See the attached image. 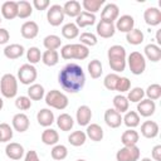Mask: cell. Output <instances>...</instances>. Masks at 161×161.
I'll return each mask as SVG.
<instances>
[{
    "label": "cell",
    "mask_w": 161,
    "mask_h": 161,
    "mask_svg": "<svg viewBox=\"0 0 161 161\" xmlns=\"http://www.w3.org/2000/svg\"><path fill=\"white\" fill-rule=\"evenodd\" d=\"M58 82L65 92L77 93L86 84V74L80 65L77 63H69L64 65L59 72Z\"/></svg>",
    "instance_id": "6da1fadb"
},
{
    "label": "cell",
    "mask_w": 161,
    "mask_h": 161,
    "mask_svg": "<svg viewBox=\"0 0 161 161\" xmlns=\"http://www.w3.org/2000/svg\"><path fill=\"white\" fill-rule=\"evenodd\" d=\"M108 57V63L112 70H114V73L118 72H123L126 68V49L122 45H112L108 49L107 53Z\"/></svg>",
    "instance_id": "7a4b0ae2"
},
{
    "label": "cell",
    "mask_w": 161,
    "mask_h": 161,
    "mask_svg": "<svg viewBox=\"0 0 161 161\" xmlns=\"http://www.w3.org/2000/svg\"><path fill=\"white\" fill-rule=\"evenodd\" d=\"M89 55V49L88 47L77 43V44H67L63 45L60 49V57L65 60H70V59H78V60H83Z\"/></svg>",
    "instance_id": "3957f363"
},
{
    "label": "cell",
    "mask_w": 161,
    "mask_h": 161,
    "mask_svg": "<svg viewBox=\"0 0 161 161\" xmlns=\"http://www.w3.org/2000/svg\"><path fill=\"white\" fill-rule=\"evenodd\" d=\"M0 92L5 98H14L18 93V79L14 74L6 73L0 79Z\"/></svg>",
    "instance_id": "277c9868"
},
{
    "label": "cell",
    "mask_w": 161,
    "mask_h": 161,
    "mask_svg": "<svg viewBox=\"0 0 161 161\" xmlns=\"http://www.w3.org/2000/svg\"><path fill=\"white\" fill-rule=\"evenodd\" d=\"M45 103H47V106H49L52 108L62 111L68 107L69 101H68V97L63 92H60L58 89H52L45 94Z\"/></svg>",
    "instance_id": "5b68a950"
},
{
    "label": "cell",
    "mask_w": 161,
    "mask_h": 161,
    "mask_svg": "<svg viewBox=\"0 0 161 161\" xmlns=\"http://www.w3.org/2000/svg\"><path fill=\"white\" fill-rule=\"evenodd\" d=\"M126 62L128 63V67H130L131 73L135 74V75L142 74L145 72V69H146V59H145V55L141 54L140 52H132L128 55V59Z\"/></svg>",
    "instance_id": "8992f818"
},
{
    "label": "cell",
    "mask_w": 161,
    "mask_h": 161,
    "mask_svg": "<svg viewBox=\"0 0 161 161\" xmlns=\"http://www.w3.org/2000/svg\"><path fill=\"white\" fill-rule=\"evenodd\" d=\"M36 77H38L36 68L29 63L23 64L18 70V80H20V83L25 86H31L35 82Z\"/></svg>",
    "instance_id": "52a82bcc"
},
{
    "label": "cell",
    "mask_w": 161,
    "mask_h": 161,
    "mask_svg": "<svg viewBox=\"0 0 161 161\" xmlns=\"http://www.w3.org/2000/svg\"><path fill=\"white\" fill-rule=\"evenodd\" d=\"M141 151L137 146H123L116 153L117 161H138Z\"/></svg>",
    "instance_id": "ba28073f"
},
{
    "label": "cell",
    "mask_w": 161,
    "mask_h": 161,
    "mask_svg": "<svg viewBox=\"0 0 161 161\" xmlns=\"http://www.w3.org/2000/svg\"><path fill=\"white\" fill-rule=\"evenodd\" d=\"M64 11H63V6L54 4L52 5L48 11H47V20L52 26H59L63 20H64Z\"/></svg>",
    "instance_id": "9c48e42d"
},
{
    "label": "cell",
    "mask_w": 161,
    "mask_h": 161,
    "mask_svg": "<svg viewBox=\"0 0 161 161\" xmlns=\"http://www.w3.org/2000/svg\"><path fill=\"white\" fill-rule=\"evenodd\" d=\"M143 19L145 23L150 26H156L158 24H161V10L158 8L151 6L147 8L143 13Z\"/></svg>",
    "instance_id": "30bf717a"
},
{
    "label": "cell",
    "mask_w": 161,
    "mask_h": 161,
    "mask_svg": "<svg viewBox=\"0 0 161 161\" xmlns=\"http://www.w3.org/2000/svg\"><path fill=\"white\" fill-rule=\"evenodd\" d=\"M104 122L111 128H118L122 125V116L114 108H108L104 112Z\"/></svg>",
    "instance_id": "8fae6325"
},
{
    "label": "cell",
    "mask_w": 161,
    "mask_h": 161,
    "mask_svg": "<svg viewBox=\"0 0 161 161\" xmlns=\"http://www.w3.org/2000/svg\"><path fill=\"white\" fill-rule=\"evenodd\" d=\"M119 16V9L116 4L113 3H109L107 4L103 10H102V14H101V20H104V21H108V23H113L114 20H117Z\"/></svg>",
    "instance_id": "7c38bea8"
},
{
    "label": "cell",
    "mask_w": 161,
    "mask_h": 161,
    "mask_svg": "<svg viewBox=\"0 0 161 161\" xmlns=\"http://www.w3.org/2000/svg\"><path fill=\"white\" fill-rule=\"evenodd\" d=\"M156 111V103L148 98L146 99H142L137 103V113L138 116H142V117H150L155 113Z\"/></svg>",
    "instance_id": "4fadbf2b"
},
{
    "label": "cell",
    "mask_w": 161,
    "mask_h": 161,
    "mask_svg": "<svg viewBox=\"0 0 161 161\" xmlns=\"http://www.w3.org/2000/svg\"><path fill=\"white\" fill-rule=\"evenodd\" d=\"M135 26V19L131 16V15H122V16H118V19L116 20V30L121 31V33H128L133 29Z\"/></svg>",
    "instance_id": "5bb4252c"
},
{
    "label": "cell",
    "mask_w": 161,
    "mask_h": 161,
    "mask_svg": "<svg viewBox=\"0 0 161 161\" xmlns=\"http://www.w3.org/2000/svg\"><path fill=\"white\" fill-rule=\"evenodd\" d=\"M97 34L101 36V38H104V39H108V38H112L116 33V28H114V24L113 23H108V21H104V20H99L98 24H97Z\"/></svg>",
    "instance_id": "9a60e30c"
},
{
    "label": "cell",
    "mask_w": 161,
    "mask_h": 161,
    "mask_svg": "<svg viewBox=\"0 0 161 161\" xmlns=\"http://www.w3.org/2000/svg\"><path fill=\"white\" fill-rule=\"evenodd\" d=\"M11 123H13V127L15 131L18 132H25L28 131L29 126H30V122H29V117L25 114V113H16L13 119H11Z\"/></svg>",
    "instance_id": "2e32d148"
},
{
    "label": "cell",
    "mask_w": 161,
    "mask_h": 161,
    "mask_svg": "<svg viewBox=\"0 0 161 161\" xmlns=\"http://www.w3.org/2000/svg\"><path fill=\"white\" fill-rule=\"evenodd\" d=\"M20 33H21V36L25 39H34L39 33V26L35 21L28 20L21 25Z\"/></svg>",
    "instance_id": "e0dca14e"
},
{
    "label": "cell",
    "mask_w": 161,
    "mask_h": 161,
    "mask_svg": "<svg viewBox=\"0 0 161 161\" xmlns=\"http://www.w3.org/2000/svg\"><path fill=\"white\" fill-rule=\"evenodd\" d=\"M91 118H92V109L86 104L79 106L77 109V114H75L77 123L79 126H88L91 122Z\"/></svg>",
    "instance_id": "ac0fdd59"
},
{
    "label": "cell",
    "mask_w": 161,
    "mask_h": 161,
    "mask_svg": "<svg viewBox=\"0 0 161 161\" xmlns=\"http://www.w3.org/2000/svg\"><path fill=\"white\" fill-rule=\"evenodd\" d=\"M5 153L10 160H20L24 155V147L18 142H10L5 147Z\"/></svg>",
    "instance_id": "d6986e66"
},
{
    "label": "cell",
    "mask_w": 161,
    "mask_h": 161,
    "mask_svg": "<svg viewBox=\"0 0 161 161\" xmlns=\"http://www.w3.org/2000/svg\"><path fill=\"white\" fill-rule=\"evenodd\" d=\"M160 127L155 121H145L141 125V135L146 138H155L158 135Z\"/></svg>",
    "instance_id": "ffe728a7"
},
{
    "label": "cell",
    "mask_w": 161,
    "mask_h": 161,
    "mask_svg": "<svg viewBox=\"0 0 161 161\" xmlns=\"http://www.w3.org/2000/svg\"><path fill=\"white\" fill-rule=\"evenodd\" d=\"M1 15L6 20L18 18V1H5L1 5Z\"/></svg>",
    "instance_id": "44dd1931"
},
{
    "label": "cell",
    "mask_w": 161,
    "mask_h": 161,
    "mask_svg": "<svg viewBox=\"0 0 161 161\" xmlns=\"http://www.w3.org/2000/svg\"><path fill=\"white\" fill-rule=\"evenodd\" d=\"M23 54H24V47L21 44L14 43V44H9L4 48V55L11 60L20 58Z\"/></svg>",
    "instance_id": "7402d4cb"
},
{
    "label": "cell",
    "mask_w": 161,
    "mask_h": 161,
    "mask_svg": "<svg viewBox=\"0 0 161 161\" xmlns=\"http://www.w3.org/2000/svg\"><path fill=\"white\" fill-rule=\"evenodd\" d=\"M36 121L43 127L52 126V123L54 122V113H53V111H50L48 108H42L36 113Z\"/></svg>",
    "instance_id": "603a6c76"
},
{
    "label": "cell",
    "mask_w": 161,
    "mask_h": 161,
    "mask_svg": "<svg viewBox=\"0 0 161 161\" xmlns=\"http://www.w3.org/2000/svg\"><path fill=\"white\" fill-rule=\"evenodd\" d=\"M140 140V135L133 128L126 130L121 136V142L123 146H136Z\"/></svg>",
    "instance_id": "cb8c5ba5"
},
{
    "label": "cell",
    "mask_w": 161,
    "mask_h": 161,
    "mask_svg": "<svg viewBox=\"0 0 161 161\" xmlns=\"http://www.w3.org/2000/svg\"><path fill=\"white\" fill-rule=\"evenodd\" d=\"M86 135L88 138H91L94 142H99L103 138V128L97 123H91L87 126Z\"/></svg>",
    "instance_id": "d4e9b609"
},
{
    "label": "cell",
    "mask_w": 161,
    "mask_h": 161,
    "mask_svg": "<svg viewBox=\"0 0 161 161\" xmlns=\"http://www.w3.org/2000/svg\"><path fill=\"white\" fill-rule=\"evenodd\" d=\"M63 11H64V15H68L70 18H77L82 11L80 10V3L77 0L67 1L63 5Z\"/></svg>",
    "instance_id": "484cf974"
},
{
    "label": "cell",
    "mask_w": 161,
    "mask_h": 161,
    "mask_svg": "<svg viewBox=\"0 0 161 161\" xmlns=\"http://www.w3.org/2000/svg\"><path fill=\"white\" fill-rule=\"evenodd\" d=\"M94 23H96V15L87 11H80V14L75 18V25L78 28H86L93 25Z\"/></svg>",
    "instance_id": "4316f807"
},
{
    "label": "cell",
    "mask_w": 161,
    "mask_h": 161,
    "mask_svg": "<svg viewBox=\"0 0 161 161\" xmlns=\"http://www.w3.org/2000/svg\"><path fill=\"white\" fill-rule=\"evenodd\" d=\"M143 50H145V55L148 60L156 63L161 59V48L157 44H152V43L147 44Z\"/></svg>",
    "instance_id": "83f0119b"
},
{
    "label": "cell",
    "mask_w": 161,
    "mask_h": 161,
    "mask_svg": "<svg viewBox=\"0 0 161 161\" xmlns=\"http://www.w3.org/2000/svg\"><path fill=\"white\" fill-rule=\"evenodd\" d=\"M57 125L58 127L60 128V131H64V132H68L73 128L74 126V119L72 118L70 114L68 113H60L57 118Z\"/></svg>",
    "instance_id": "f1b7e54d"
},
{
    "label": "cell",
    "mask_w": 161,
    "mask_h": 161,
    "mask_svg": "<svg viewBox=\"0 0 161 161\" xmlns=\"http://www.w3.org/2000/svg\"><path fill=\"white\" fill-rule=\"evenodd\" d=\"M59 141V135L53 128H45L42 133V142L48 146H54Z\"/></svg>",
    "instance_id": "f546056e"
},
{
    "label": "cell",
    "mask_w": 161,
    "mask_h": 161,
    "mask_svg": "<svg viewBox=\"0 0 161 161\" xmlns=\"http://www.w3.org/2000/svg\"><path fill=\"white\" fill-rule=\"evenodd\" d=\"M44 94H45L44 87L42 84H39V83H33L28 88V97L31 101H40L44 97Z\"/></svg>",
    "instance_id": "4dcf8cb0"
},
{
    "label": "cell",
    "mask_w": 161,
    "mask_h": 161,
    "mask_svg": "<svg viewBox=\"0 0 161 161\" xmlns=\"http://www.w3.org/2000/svg\"><path fill=\"white\" fill-rule=\"evenodd\" d=\"M42 62L48 67H54L59 62V53L57 50H45L42 54Z\"/></svg>",
    "instance_id": "1f68e13d"
},
{
    "label": "cell",
    "mask_w": 161,
    "mask_h": 161,
    "mask_svg": "<svg viewBox=\"0 0 161 161\" xmlns=\"http://www.w3.org/2000/svg\"><path fill=\"white\" fill-rule=\"evenodd\" d=\"M87 69H88V73H89L91 78H93V79L99 78V77L102 75V73H103L102 63H101V60H98V59H93V60H91V62L88 63Z\"/></svg>",
    "instance_id": "d6a6232c"
},
{
    "label": "cell",
    "mask_w": 161,
    "mask_h": 161,
    "mask_svg": "<svg viewBox=\"0 0 161 161\" xmlns=\"http://www.w3.org/2000/svg\"><path fill=\"white\" fill-rule=\"evenodd\" d=\"M113 107L117 112L119 113H125L128 111V107H130V102L127 99V97L122 96V94H117L113 97Z\"/></svg>",
    "instance_id": "836d02e7"
},
{
    "label": "cell",
    "mask_w": 161,
    "mask_h": 161,
    "mask_svg": "<svg viewBox=\"0 0 161 161\" xmlns=\"http://www.w3.org/2000/svg\"><path fill=\"white\" fill-rule=\"evenodd\" d=\"M122 122L128 128H135L140 125V116L136 111H127L125 117H122Z\"/></svg>",
    "instance_id": "e575fe53"
},
{
    "label": "cell",
    "mask_w": 161,
    "mask_h": 161,
    "mask_svg": "<svg viewBox=\"0 0 161 161\" xmlns=\"http://www.w3.org/2000/svg\"><path fill=\"white\" fill-rule=\"evenodd\" d=\"M33 14V5L29 1H18V18L26 19Z\"/></svg>",
    "instance_id": "d590c367"
},
{
    "label": "cell",
    "mask_w": 161,
    "mask_h": 161,
    "mask_svg": "<svg viewBox=\"0 0 161 161\" xmlns=\"http://www.w3.org/2000/svg\"><path fill=\"white\" fill-rule=\"evenodd\" d=\"M62 35L65 39H74L79 35V28L74 23H67L62 28Z\"/></svg>",
    "instance_id": "8d00e7d4"
},
{
    "label": "cell",
    "mask_w": 161,
    "mask_h": 161,
    "mask_svg": "<svg viewBox=\"0 0 161 161\" xmlns=\"http://www.w3.org/2000/svg\"><path fill=\"white\" fill-rule=\"evenodd\" d=\"M103 4H104V0H83L80 6H83L84 11L94 14V13L99 11V9Z\"/></svg>",
    "instance_id": "74e56055"
},
{
    "label": "cell",
    "mask_w": 161,
    "mask_h": 161,
    "mask_svg": "<svg viewBox=\"0 0 161 161\" xmlns=\"http://www.w3.org/2000/svg\"><path fill=\"white\" fill-rule=\"evenodd\" d=\"M43 44L47 50H57L60 45H62V40L58 35H54V34H50V35H47L43 40Z\"/></svg>",
    "instance_id": "f35d334b"
},
{
    "label": "cell",
    "mask_w": 161,
    "mask_h": 161,
    "mask_svg": "<svg viewBox=\"0 0 161 161\" xmlns=\"http://www.w3.org/2000/svg\"><path fill=\"white\" fill-rule=\"evenodd\" d=\"M86 140H87V135H86V132H83V131H74V132H72V133L68 136V142H69L72 146H75V147L84 145Z\"/></svg>",
    "instance_id": "ab89813d"
},
{
    "label": "cell",
    "mask_w": 161,
    "mask_h": 161,
    "mask_svg": "<svg viewBox=\"0 0 161 161\" xmlns=\"http://www.w3.org/2000/svg\"><path fill=\"white\" fill-rule=\"evenodd\" d=\"M143 38H145L143 33L140 29H135V28L126 34V40L132 45H140L143 42Z\"/></svg>",
    "instance_id": "60d3db41"
},
{
    "label": "cell",
    "mask_w": 161,
    "mask_h": 161,
    "mask_svg": "<svg viewBox=\"0 0 161 161\" xmlns=\"http://www.w3.org/2000/svg\"><path fill=\"white\" fill-rule=\"evenodd\" d=\"M52 158L55 161H63L68 156V148L64 145H54V147L50 151Z\"/></svg>",
    "instance_id": "b9f144b4"
},
{
    "label": "cell",
    "mask_w": 161,
    "mask_h": 161,
    "mask_svg": "<svg viewBox=\"0 0 161 161\" xmlns=\"http://www.w3.org/2000/svg\"><path fill=\"white\" fill-rule=\"evenodd\" d=\"M26 59L29 60V64H31V65L39 63L40 59H42L40 49L36 48V47H30V48L26 50Z\"/></svg>",
    "instance_id": "7bdbcfd3"
},
{
    "label": "cell",
    "mask_w": 161,
    "mask_h": 161,
    "mask_svg": "<svg viewBox=\"0 0 161 161\" xmlns=\"http://www.w3.org/2000/svg\"><path fill=\"white\" fill-rule=\"evenodd\" d=\"M145 94L147 96L148 99H151V101L155 102L156 99H158V98L161 97V86L157 84V83L150 84V86L147 87V89L145 91Z\"/></svg>",
    "instance_id": "ee69618b"
},
{
    "label": "cell",
    "mask_w": 161,
    "mask_h": 161,
    "mask_svg": "<svg viewBox=\"0 0 161 161\" xmlns=\"http://www.w3.org/2000/svg\"><path fill=\"white\" fill-rule=\"evenodd\" d=\"M118 79H119V75L117 73H108L103 79V84L108 91H116Z\"/></svg>",
    "instance_id": "f6af8a7d"
},
{
    "label": "cell",
    "mask_w": 161,
    "mask_h": 161,
    "mask_svg": "<svg viewBox=\"0 0 161 161\" xmlns=\"http://www.w3.org/2000/svg\"><path fill=\"white\" fill-rule=\"evenodd\" d=\"M145 97V91L141 87H135L128 92L127 99L128 102H133V103H138L140 101H142Z\"/></svg>",
    "instance_id": "bcb514c9"
},
{
    "label": "cell",
    "mask_w": 161,
    "mask_h": 161,
    "mask_svg": "<svg viewBox=\"0 0 161 161\" xmlns=\"http://www.w3.org/2000/svg\"><path fill=\"white\" fill-rule=\"evenodd\" d=\"M79 40H80V44L86 45V47H94L97 44V36L93 34V33H89V31H84L79 35Z\"/></svg>",
    "instance_id": "7dc6e473"
},
{
    "label": "cell",
    "mask_w": 161,
    "mask_h": 161,
    "mask_svg": "<svg viewBox=\"0 0 161 161\" xmlns=\"http://www.w3.org/2000/svg\"><path fill=\"white\" fill-rule=\"evenodd\" d=\"M13 138V128L8 123H0V142H9Z\"/></svg>",
    "instance_id": "c3c4849f"
},
{
    "label": "cell",
    "mask_w": 161,
    "mask_h": 161,
    "mask_svg": "<svg viewBox=\"0 0 161 161\" xmlns=\"http://www.w3.org/2000/svg\"><path fill=\"white\" fill-rule=\"evenodd\" d=\"M15 106L20 111H26L31 107V99L26 96H20V97H16L15 99Z\"/></svg>",
    "instance_id": "681fc988"
},
{
    "label": "cell",
    "mask_w": 161,
    "mask_h": 161,
    "mask_svg": "<svg viewBox=\"0 0 161 161\" xmlns=\"http://www.w3.org/2000/svg\"><path fill=\"white\" fill-rule=\"evenodd\" d=\"M130 88H131V80L127 77H119L117 87H116V91L119 92V93H123V92L130 91Z\"/></svg>",
    "instance_id": "f907efd6"
},
{
    "label": "cell",
    "mask_w": 161,
    "mask_h": 161,
    "mask_svg": "<svg viewBox=\"0 0 161 161\" xmlns=\"http://www.w3.org/2000/svg\"><path fill=\"white\" fill-rule=\"evenodd\" d=\"M49 5H50L49 0H34V1H33V6H34L36 10H39V11L48 9Z\"/></svg>",
    "instance_id": "816d5d0a"
},
{
    "label": "cell",
    "mask_w": 161,
    "mask_h": 161,
    "mask_svg": "<svg viewBox=\"0 0 161 161\" xmlns=\"http://www.w3.org/2000/svg\"><path fill=\"white\" fill-rule=\"evenodd\" d=\"M151 156L155 161H161V145L153 146V148L151 151Z\"/></svg>",
    "instance_id": "f5cc1de1"
},
{
    "label": "cell",
    "mask_w": 161,
    "mask_h": 161,
    "mask_svg": "<svg viewBox=\"0 0 161 161\" xmlns=\"http://www.w3.org/2000/svg\"><path fill=\"white\" fill-rule=\"evenodd\" d=\"M9 39H10L9 31L6 29H4V28H0V45L6 44L9 42Z\"/></svg>",
    "instance_id": "db71d44e"
},
{
    "label": "cell",
    "mask_w": 161,
    "mask_h": 161,
    "mask_svg": "<svg viewBox=\"0 0 161 161\" xmlns=\"http://www.w3.org/2000/svg\"><path fill=\"white\" fill-rule=\"evenodd\" d=\"M24 161H40V158H39V156H38L36 151L30 150V151H28V152H26Z\"/></svg>",
    "instance_id": "11a10c76"
},
{
    "label": "cell",
    "mask_w": 161,
    "mask_h": 161,
    "mask_svg": "<svg viewBox=\"0 0 161 161\" xmlns=\"http://www.w3.org/2000/svg\"><path fill=\"white\" fill-rule=\"evenodd\" d=\"M156 42H157L158 45H161V29H158L156 31Z\"/></svg>",
    "instance_id": "9f6ffc18"
},
{
    "label": "cell",
    "mask_w": 161,
    "mask_h": 161,
    "mask_svg": "<svg viewBox=\"0 0 161 161\" xmlns=\"http://www.w3.org/2000/svg\"><path fill=\"white\" fill-rule=\"evenodd\" d=\"M3 107H4V101H3V98L0 97V111L3 109Z\"/></svg>",
    "instance_id": "6f0895ef"
},
{
    "label": "cell",
    "mask_w": 161,
    "mask_h": 161,
    "mask_svg": "<svg viewBox=\"0 0 161 161\" xmlns=\"http://www.w3.org/2000/svg\"><path fill=\"white\" fill-rule=\"evenodd\" d=\"M140 161H152L151 158H148V157H143V158H141Z\"/></svg>",
    "instance_id": "680465c9"
},
{
    "label": "cell",
    "mask_w": 161,
    "mask_h": 161,
    "mask_svg": "<svg viewBox=\"0 0 161 161\" xmlns=\"http://www.w3.org/2000/svg\"><path fill=\"white\" fill-rule=\"evenodd\" d=\"M77 161H86V160H83V158H79V160H77Z\"/></svg>",
    "instance_id": "91938a15"
},
{
    "label": "cell",
    "mask_w": 161,
    "mask_h": 161,
    "mask_svg": "<svg viewBox=\"0 0 161 161\" xmlns=\"http://www.w3.org/2000/svg\"><path fill=\"white\" fill-rule=\"evenodd\" d=\"M0 23H1V16H0Z\"/></svg>",
    "instance_id": "94428289"
}]
</instances>
